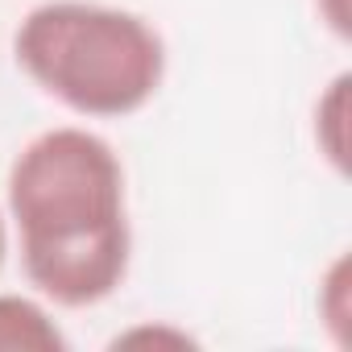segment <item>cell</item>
<instances>
[{
  "mask_svg": "<svg viewBox=\"0 0 352 352\" xmlns=\"http://www.w3.org/2000/svg\"><path fill=\"white\" fill-rule=\"evenodd\" d=\"M13 54L34 87L91 120L141 112L166 79L157 25L100 0L34 5L13 34Z\"/></svg>",
  "mask_w": 352,
  "mask_h": 352,
  "instance_id": "cell-1",
  "label": "cell"
},
{
  "mask_svg": "<svg viewBox=\"0 0 352 352\" xmlns=\"http://www.w3.org/2000/svg\"><path fill=\"white\" fill-rule=\"evenodd\" d=\"M9 220L21 245L124 228L129 187L120 153L79 124L38 133L9 166Z\"/></svg>",
  "mask_w": 352,
  "mask_h": 352,
  "instance_id": "cell-2",
  "label": "cell"
},
{
  "mask_svg": "<svg viewBox=\"0 0 352 352\" xmlns=\"http://www.w3.org/2000/svg\"><path fill=\"white\" fill-rule=\"evenodd\" d=\"M348 282H352L348 257H336V261L327 265V274L319 278V319L327 323V331H331L336 344H348V323H352Z\"/></svg>",
  "mask_w": 352,
  "mask_h": 352,
  "instance_id": "cell-6",
  "label": "cell"
},
{
  "mask_svg": "<svg viewBox=\"0 0 352 352\" xmlns=\"http://www.w3.org/2000/svg\"><path fill=\"white\" fill-rule=\"evenodd\" d=\"M348 87L352 75H336L327 91L315 100V149L336 174H348V112H352Z\"/></svg>",
  "mask_w": 352,
  "mask_h": 352,
  "instance_id": "cell-5",
  "label": "cell"
},
{
  "mask_svg": "<svg viewBox=\"0 0 352 352\" xmlns=\"http://www.w3.org/2000/svg\"><path fill=\"white\" fill-rule=\"evenodd\" d=\"M112 348H170V352H179V348H195V336L174 327V323H137V327L120 331L112 340Z\"/></svg>",
  "mask_w": 352,
  "mask_h": 352,
  "instance_id": "cell-7",
  "label": "cell"
},
{
  "mask_svg": "<svg viewBox=\"0 0 352 352\" xmlns=\"http://www.w3.org/2000/svg\"><path fill=\"white\" fill-rule=\"evenodd\" d=\"M0 352H67V336L38 298L0 294Z\"/></svg>",
  "mask_w": 352,
  "mask_h": 352,
  "instance_id": "cell-4",
  "label": "cell"
},
{
  "mask_svg": "<svg viewBox=\"0 0 352 352\" xmlns=\"http://www.w3.org/2000/svg\"><path fill=\"white\" fill-rule=\"evenodd\" d=\"M5 253H9V220L0 212V265H5Z\"/></svg>",
  "mask_w": 352,
  "mask_h": 352,
  "instance_id": "cell-9",
  "label": "cell"
},
{
  "mask_svg": "<svg viewBox=\"0 0 352 352\" xmlns=\"http://www.w3.org/2000/svg\"><path fill=\"white\" fill-rule=\"evenodd\" d=\"M129 261H133V224L75 241L21 245V270L30 286L46 302L71 311L112 298L129 278Z\"/></svg>",
  "mask_w": 352,
  "mask_h": 352,
  "instance_id": "cell-3",
  "label": "cell"
},
{
  "mask_svg": "<svg viewBox=\"0 0 352 352\" xmlns=\"http://www.w3.org/2000/svg\"><path fill=\"white\" fill-rule=\"evenodd\" d=\"M315 9L336 38H348V0H315Z\"/></svg>",
  "mask_w": 352,
  "mask_h": 352,
  "instance_id": "cell-8",
  "label": "cell"
}]
</instances>
